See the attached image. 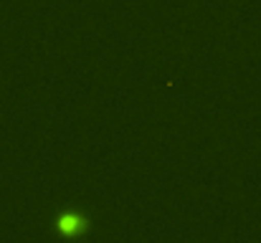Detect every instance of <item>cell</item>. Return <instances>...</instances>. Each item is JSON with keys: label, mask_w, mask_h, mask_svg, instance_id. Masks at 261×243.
<instances>
[{"label": "cell", "mask_w": 261, "mask_h": 243, "mask_svg": "<svg viewBox=\"0 0 261 243\" xmlns=\"http://www.w3.org/2000/svg\"><path fill=\"white\" fill-rule=\"evenodd\" d=\"M56 231L64 233V236H71V238H79L89 231V218L82 213H64L56 218Z\"/></svg>", "instance_id": "6da1fadb"}]
</instances>
